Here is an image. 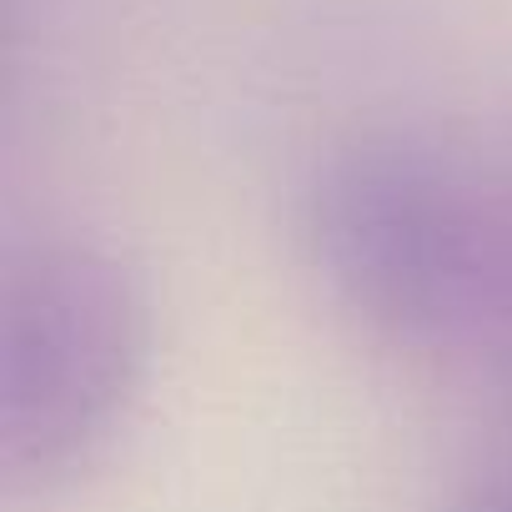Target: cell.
Returning <instances> with one entry per match:
<instances>
[{
	"label": "cell",
	"mask_w": 512,
	"mask_h": 512,
	"mask_svg": "<svg viewBox=\"0 0 512 512\" xmlns=\"http://www.w3.org/2000/svg\"><path fill=\"white\" fill-rule=\"evenodd\" d=\"M447 512H512V452L477 467L447 502Z\"/></svg>",
	"instance_id": "cell-3"
},
{
	"label": "cell",
	"mask_w": 512,
	"mask_h": 512,
	"mask_svg": "<svg viewBox=\"0 0 512 512\" xmlns=\"http://www.w3.org/2000/svg\"><path fill=\"white\" fill-rule=\"evenodd\" d=\"M156 352L151 287L91 236H41L0 287V467L56 487L91 467L141 402Z\"/></svg>",
	"instance_id": "cell-2"
},
{
	"label": "cell",
	"mask_w": 512,
	"mask_h": 512,
	"mask_svg": "<svg viewBox=\"0 0 512 512\" xmlns=\"http://www.w3.org/2000/svg\"><path fill=\"white\" fill-rule=\"evenodd\" d=\"M302 246L372 332L442 357H512V176L417 131H362L302 186Z\"/></svg>",
	"instance_id": "cell-1"
}]
</instances>
